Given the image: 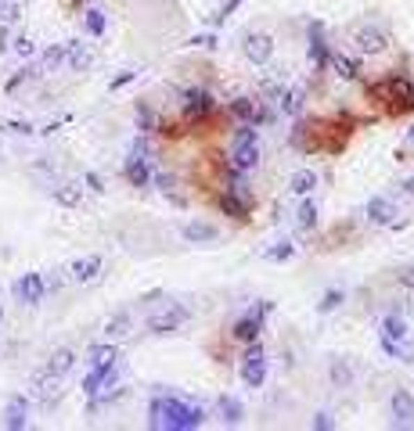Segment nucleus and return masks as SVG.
Listing matches in <instances>:
<instances>
[{
	"instance_id": "obj_26",
	"label": "nucleus",
	"mask_w": 414,
	"mask_h": 431,
	"mask_svg": "<svg viewBox=\"0 0 414 431\" xmlns=\"http://www.w3.org/2000/svg\"><path fill=\"white\" fill-rule=\"evenodd\" d=\"M296 223H299V230H314L317 227V205L303 194V202H299V209H296Z\"/></svg>"
},
{
	"instance_id": "obj_18",
	"label": "nucleus",
	"mask_w": 414,
	"mask_h": 431,
	"mask_svg": "<svg viewBox=\"0 0 414 431\" xmlns=\"http://www.w3.org/2000/svg\"><path fill=\"white\" fill-rule=\"evenodd\" d=\"M26 414H29V402H26L22 396H11L8 406H4V428H8V431H22V428L29 424Z\"/></svg>"
},
{
	"instance_id": "obj_8",
	"label": "nucleus",
	"mask_w": 414,
	"mask_h": 431,
	"mask_svg": "<svg viewBox=\"0 0 414 431\" xmlns=\"http://www.w3.org/2000/svg\"><path fill=\"white\" fill-rule=\"evenodd\" d=\"M389 424L392 428H414V396L407 388H397L389 399Z\"/></svg>"
},
{
	"instance_id": "obj_34",
	"label": "nucleus",
	"mask_w": 414,
	"mask_h": 431,
	"mask_svg": "<svg viewBox=\"0 0 414 431\" xmlns=\"http://www.w3.org/2000/svg\"><path fill=\"white\" fill-rule=\"evenodd\" d=\"M342 298H346V291H342V288L324 291V295H321V302H317V313H324V316H328V313H335V309L342 306Z\"/></svg>"
},
{
	"instance_id": "obj_24",
	"label": "nucleus",
	"mask_w": 414,
	"mask_h": 431,
	"mask_svg": "<svg viewBox=\"0 0 414 431\" xmlns=\"http://www.w3.org/2000/svg\"><path fill=\"white\" fill-rule=\"evenodd\" d=\"M328 377L335 381V388H349L353 384V366H349V359H331V366H328Z\"/></svg>"
},
{
	"instance_id": "obj_4",
	"label": "nucleus",
	"mask_w": 414,
	"mask_h": 431,
	"mask_svg": "<svg viewBox=\"0 0 414 431\" xmlns=\"http://www.w3.org/2000/svg\"><path fill=\"white\" fill-rule=\"evenodd\" d=\"M241 381L248 388H260L266 381V356L260 349V338L245 345V356H241Z\"/></svg>"
},
{
	"instance_id": "obj_43",
	"label": "nucleus",
	"mask_w": 414,
	"mask_h": 431,
	"mask_svg": "<svg viewBox=\"0 0 414 431\" xmlns=\"http://www.w3.org/2000/svg\"><path fill=\"white\" fill-rule=\"evenodd\" d=\"M314 428L317 431H328V428H335V421H331V414H317L314 417Z\"/></svg>"
},
{
	"instance_id": "obj_19",
	"label": "nucleus",
	"mask_w": 414,
	"mask_h": 431,
	"mask_svg": "<svg viewBox=\"0 0 414 431\" xmlns=\"http://www.w3.org/2000/svg\"><path fill=\"white\" fill-rule=\"evenodd\" d=\"M69 273H72L76 284H90V280H97V273H101V255H83V259H76V263L69 266Z\"/></svg>"
},
{
	"instance_id": "obj_5",
	"label": "nucleus",
	"mask_w": 414,
	"mask_h": 431,
	"mask_svg": "<svg viewBox=\"0 0 414 431\" xmlns=\"http://www.w3.org/2000/svg\"><path fill=\"white\" fill-rule=\"evenodd\" d=\"M274 309V302H260V306L253 309V313H245L234 327H231V338L234 341H241V345H248V341H256L260 338V331H263V320H266V313Z\"/></svg>"
},
{
	"instance_id": "obj_1",
	"label": "nucleus",
	"mask_w": 414,
	"mask_h": 431,
	"mask_svg": "<svg viewBox=\"0 0 414 431\" xmlns=\"http://www.w3.org/2000/svg\"><path fill=\"white\" fill-rule=\"evenodd\" d=\"M205 421V409L195 402H184L177 396H155L148 406V424L166 431H191Z\"/></svg>"
},
{
	"instance_id": "obj_3",
	"label": "nucleus",
	"mask_w": 414,
	"mask_h": 431,
	"mask_svg": "<svg viewBox=\"0 0 414 431\" xmlns=\"http://www.w3.org/2000/svg\"><path fill=\"white\" fill-rule=\"evenodd\" d=\"M188 316H191L188 306H180V302H166L159 313L148 316V331H152V334H170V331L184 327V323H188Z\"/></svg>"
},
{
	"instance_id": "obj_31",
	"label": "nucleus",
	"mask_w": 414,
	"mask_h": 431,
	"mask_svg": "<svg viewBox=\"0 0 414 431\" xmlns=\"http://www.w3.org/2000/svg\"><path fill=\"white\" fill-rule=\"evenodd\" d=\"M231 115L253 126V115H256V101H253V97H234V101H231Z\"/></svg>"
},
{
	"instance_id": "obj_44",
	"label": "nucleus",
	"mask_w": 414,
	"mask_h": 431,
	"mask_svg": "<svg viewBox=\"0 0 414 431\" xmlns=\"http://www.w3.org/2000/svg\"><path fill=\"white\" fill-rule=\"evenodd\" d=\"M134 76H137V72H134V69H127V72H119V76H116V79H112V90H119V86H127V83H130V79H134Z\"/></svg>"
},
{
	"instance_id": "obj_6",
	"label": "nucleus",
	"mask_w": 414,
	"mask_h": 431,
	"mask_svg": "<svg viewBox=\"0 0 414 431\" xmlns=\"http://www.w3.org/2000/svg\"><path fill=\"white\" fill-rule=\"evenodd\" d=\"M216 209L227 216V220H234V223H248V220H253V198H245V194H238L231 187H223L216 194Z\"/></svg>"
},
{
	"instance_id": "obj_13",
	"label": "nucleus",
	"mask_w": 414,
	"mask_h": 431,
	"mask_svg": "<svg viewBox=\"0 0 414 431\" xmlns=\"http://www.w3.org/2000/svg\"><path fill=\"white\" fill-rule=\"evenodd\" d=\"M260 165V140H245V144H234V151H231V169L234 172H253Z\"/></svg>"
},
{
	"instance_id": "obj_21",
	"label": "nucleus",
	"mask_w": 414,
	"mask_h": 431,
	"mask_svg": "<svg viewBox=\"0 0 414 431\" xmlns=\"http://www.w3.org/2000/svg\"><path fill=\"white\" fill-rule=\"evenodd\" d=\"M130 327H134V316H130L127 309H119L116 316L105 320V338H112V341H116V338H127Z\"/></svg>"
},
{
	"instance_id": "obj_48",
	"label": "nucleus",
	"mask_w": 414,
	"mask_h": 431,
	"mask_svg": "<svg viewBox=\"0 0 414 431\" xmlns=\"http://www.w3.org/2000/svg\"><path fill=\"white\" fill-rule=\"evenodd\" d=\"M8 43H11V36H8V26L0 29V51H8Z\"/></svg>"
},
{
	"instance_id": "obj_49",
	"label": "nucleus",
	"mask_w": 414,
	"mask_h": 431,
	"mask_svg": "<svg viewBox=\"0 0 414 431\" xmlns=\"http://www.w3.org/2000/svg\"><path fill=\"white\" fill-rule=\"evenodd\" d=\"M404 190H407L411 198H414V177H407V180H404Z\"/></svg>"
},
{
	"instance_id": "obj_11",
	"label": "nucleus",
	"mask_w": 414,
	"mask_h": 431,
	"mask_svg": "<svg viewBox=\"0 0 414 431\" xmlns=\"http://www.w3.org/2000/svg\"><path fill=\"white\" fill-rule=\"evenodd\" d=\"M44 291H47V284H44L40 273H22L15 280V298L26 302V306H40V302H44Z\"/></svg>"
},
{
	"instance_id": "obj_7",
	"label": "nucleus",
	"mask_w": 414,
	"mask_h": 431,
	"mask_svg": "<svg viewBox=\"0 0 414 431\" xmlns=\"http://www.w3.org/2000/svg\"><path fill=\"white\" fill-rule=\"evenodd\" d=\"M213 115H216V101L209 90H184V119L191 126L213 119Z\"/></svg>"
},
{
	"instance_id": "obj_35",
	"label": "nucleus",
	"mask_w": 414,
	"mask_h": 431,
	"mask_svg": "<svg viewBox=\"0 0 414 431\" xmlns=\"http://www.w3.org/2000/svg\"><path fill=\"white\" fill-rule=\"evenodd\" d=\"M281 112H288V115L299 119V112H303V94H299V90H285V94H281Z\"/></svg>"
},
{
	"instance_id": "obj_51",
	"label": "nucleus",
	"mask_w": 414,
	"mask_h": 431,
	"mask_svg": "<svg viewBox=\"0 0 414 431\" xmlns=\"http://www.w3.org/2000/svg\"><path fill=\"white\" fill-rule=\"evenodd\" d=\"M65 4H69V8H79V4H83V0H65Z\"/></svg>"
},
{
	"instance_id": "obj_30",
	"label": "nucleus",
	"mask_w": 414,
	"mask_h": 431,
	"mask_svg": "<svg viewBox=\"0 0 414 431\" xmlns=\"http://www.w3.org/2000/svg\"><path fill=\"white\" fill-rule=\"evenodd\" d=\"M61 61H65V43H51V47L44 51V58H40V69H44V72H54Z\"/></svg>"
},
{
	"instance_id": "obj_15",
	"label": "nucleus",
	"mask_w": 414,
	"mask_h": 431,
	"mask_svg": "<svg viewBox=\"0 0 414 431\" xmlns=\"http://www.w3.org/2000/svg\"><path fill=\"white\" fill-rule=\"evenodd\" d=\"M382 338H385V341H400V345H411V323H407L400 313H389V316H382Z\"/></svg>"
},
{
	"instance_id": "obj_38",
	"label": "nucleus",
	"mask_w": 414,
	"mask_h": 431,
	"mask_svg": "<svg viewBox=\"0 0 414 431\" xmlns=\"http://www.w3.org/2000/svg\"><path fill=\"white\" fill-rule=\"evenodd\" d=\"M188 43H191V47H202V51H213V47H216L220 40H216L213 33H202V36H191Z\"/></svg>"
},
{
	"instance_id": "obj_39",
	"label": "nucleus",
	"mask_w": 414,
	"mask_h": 431,
	"mask_svg": "<svg viewBox=\"0 0 414 431\" xmlns=\"http://www.w3.org/2000/svg\"><path fill=\"white\" fill-rule=\"evenodd\" d=\"M152 180H155V187H159L162 194H173V184H177V180H173V172H155Z\"/></svg>"
},
{
	"instance_id": "obj_37",
	"label": "nucleus",
	"mask_w": 414,
	"mask_h": 431,
	"mask_svg": "<svg viewBox=\"0 0 414 431\" xmlns=\"http://www.w3.org/2000/svg\"><path fill=\"white\" fill-rule=\"evenodd\" d=\"M54 198H58L61 205H69V209H72V205H79V187H76V184H65V187H58V190H54Z\"/></svg>"
},
{
	"instance_id": "obj_14",
	"label": "nucleus",
	"mask_w": 414,
	"mask_h": 431,
	"mask_svg": "<svg viewBox=\"0 0 414 431\" xmlns=\"http://www.w3.org/2000/svg\"><path fill=\"white\" fill-rule=\"evenodd\" d=\"M33 392H36V399L44 402V406L58 402V399H61V377L51 374V371H44V374H40V377L33 381Z\"/></svg>"
},
{
	"instance_id": "obj_33",
	"label": "nucleus",
	"mask_w": 414,
	"mask_h": 431,
	"mask_svg": "<svg viewBox=\"0 0 414 431\" xmlns=\"http://www.w3.org/2000/svg\"><path fill=\"white\" fill-rule=\"evenodd\" d=\"M292 255H296V245L292 241H278V245H271V248L263 252L266 263H285V259H292Z\"/></svg>"
},
{
	"instance_id": "obj_46",
	"label": "nucleus",
	"mask_w": 414,
	"mask_h": 431,
	"mask_svg": "<svg viewBox=\"0 0 414 431\" xmlns=\"http://www.w3.org/2000/svg\"><path fill=\"white\" fill-rule=\"evenodd\" d=\"M18 15H22V8H18V4H8L4 8V22H8V26H11V22H18Z\"/></svg>"
},
{
	"instance_id": "obj_32",
	"label": "nucleus",
	"mask_w": 414,
	"mask_h": 431,
	"mask_svg": "<svg viewBox=\"0 0 414 431\" xmlns=\"http://www.w3.org/2000/svg\"><path fill=\"white\" fill-rule=\"evenodd\" d=\"M83 26H87V33H90V36H105L109 18H105V11H101V8H90V11H87V18H83Z\"/></svg>"
},
{
	"instance_id": "obj_10",
	"label": "nucleus",
	"mask_w": 414,
	"mask_h": 431,
	"mask_svg": "<svg viewBox=\"0 0 414 431\" xmlns=\"http://www.w3.org/2000/svg\"><path fill=\"white\" fill-rule=\"evenodd\" d=\"M241 51H245V58L253 65H266L274 58V36L271 33H248L245 43H241Z\"/></svg>"
},
{
	"instance_id": "obj_23",
	"label": "nucleus",
	"mask_w": 414,
	"mask_h": 431,
	"mask_svg": "<svg viewBox=\"0 0 414 431\" xmlns=\"http://www.w3.org/2000/svg\"><path fill=\"white\" fill-rule=\"evenodd\" d=\"M72 366H76V352H72V349H54L51 359H47V371L58 374V377H65Z\"/></svg>"
},
{
	"instance_id": "obj_27",
	"label": "nucleus",
	"mask_w": 414,
	"mask_h": 431,
	"mask_svg": "<svg viewBox=\"0 0 414 431\" xmlns=\"http://www.w3.org/2000/svg\"><path fill=\"white\" fill-rule=\"evenodd\" d=\"M310 51H314L317 69H324V65H328V47H324V40H321V26H317V22H310Z\"/></svg>"
},
{
	"instance_id": "obj_20",
	"label": "nucleus",
	"mask_w": 414,
	"mask_h": 431,
	"mask_svg": "<svg viewBox=\"0 0 414 431\" xmlns=\"http://www.w3.org/2000/svg\"><path fill=\"white\" fill-rule=\"evenodd\" d=\"M364 212H367V220H371V223H379V227H389V223H392V216H397V209H392L389 198H371Z\"/></svg>"
},
{
	"instance_id": "obj_36",
	"label": "nucleus",
	"mask_w": 414,
	"mask_h": 431,
	"mask_svg": "<svg viewBox=\"0 0 414 431\" xmlns=\"http://www.w3.org/2000/svg\"><path fill=\"white\" fill-rule=\"evenodd\" d=\"M382 349H385L392 359H404V363L414 359V349H411V345H400V341H385V338H382Z\"/></svg>"
},
{
	"instance_id": "obj_28",
	"label": "nucleus",
	"mask_w": 414,
	"mask_h": 431,
	"mask_svg": "<svg viewBox=\"0 0 414 431\" xmlns=\"http://www.w3.org/2000/svg\"><path fill=\"white\" fill-rule=\"evenodd\" d=\"M288 187H292V194H299V198H303V194H310V190L317 187V172H314V169H299Z\"/></svg>"
},
{
	"instance_id": "obj_42",
	"label": "nucleus",
	"mask_w": 414,
	"mask_h": 431,
	"mask_svg": "<svg viewBox=\"0 0 414 431\" xmlns=\"http://www.w3.org/2000/svg\"><path fill=\"white\" fill-rule=\"evenodd\" d=\"M397 280H400V284H404L407 291H414V266H404V270L397 273Z\"/></svg>"
},
{
	"instance_id": "obj_47",
	"label": "nucleus",
	"mask_w": 414,
	"mask_h": 431,
	"mask_svg": "<svg viewBox=\"0 0 414 431\" xmlns=\"http://www.w3.org/2000/svg\"><path fill=\"white\" fill-rule=\"evenodd\" d=\"M87 187H90V190H105V180H101L97 172H87Z\"/></svg>"
},
{
	"instance_id": "obj_45",
	"label": "nucleus",
	"mask_w": 414,
	"mask_h": 431,
	"mask_svg": "<svg viewBox=\"0 0 414 431\" xmlns=\"http://www.w3.org/2000/svg\"><path fill=\"white\" fill-rule=\"evenodd\" d=\"M238 4H241V0H227V4H223V8H220V15H216V18H213V22H216V26H220V22H223V18H227V15H231V11H234V8H238Z\"/></svg>"
},
{
	"instance_id": "obj_2",
	"label": "nucleus",
	"mask_w": 414,
	"mask_h": 431,
	"mask_svg": "<svg viewBox=\"0 0 414 431\" xmlns=\"http://www.w3.org/2000/svg\"><path fill=\"white\" fill-rule=\"evenodd\" d=\"M367 94L375 97V101H382L389 115L414 112V83L407 76H385L379 86H371Z\"/></svg>"
},
{
	"instance_id": "obj_9",
	"label": "nucleus",
	"mask_w": 414,
	"mask_h": 431,
	"mask_svg": "<svg viewBox=\"0 0 414 431\" xmlns=\"http://www.w3.org/2000/svg\"><path fill=\"white\" fill-rule=\"evenodd\" d=\"M122 172H127V180L134 187H148L152 184V169H148V155H144V140L134 144V151H130L127 165H122Z\"/></svg>"
},
{
	"instance_id": "obj_22",
	"label": "nucleus",
	"mask_w": 414,
	"mask_h": 431,
	"mask_svg": "<svg viewBox=\"0 0 414 431\" xmlns=\"http://www.w3.org/2000/svg\"><path fill=\"white\" fill-rule=\"evenodd\" d=\"M116 359H119V349H116L112 341L94 345V349H90V366H97V371H109V366H116Z\"/></svg>"
},
{
	"instance_id": "obj_17",
	"label": "nucleus",
	"mask_w": 414,
	"mask_h": 431,
	"mask_svg": "<svg viewBox=\"0 0 414 431\" xmlns=\"http://www.w3.org/2000/svg\"><path fill=\"white\" fill-rule=\"evenodd\" d=\"M180 237H184V241H191V245H205V241H216L220 230L213 223H205V220H191V223L180 227Z\"/></svg>"
},
{
	"instance_id": "obj_16",
	"label": "nucleus",
	"mask_w": 414,
	"mask_h": 431,
	"mask_svg": "<svg viewBox=\"0 0 414 431\" xmlns=\"http://www.w3.org/2000/svg\"><path fill=\"white\" fill-rule=\"evenodd\" d=\"M65 65H69L72 72H87L90 65H94V54H90V47H87V43L69 40V43H65Z\"/></svg>"
},
{
	"instance_id": "obj_52",
	"label": "nucleus",
	"mask_w": 414,
	"mask_h": 431,
	"mask_svg": "<svg viewBox=\"0 0 414 431\" xmlns=\"http://www.w3.org/2000/svg\"><path fill=\"white\" fill-rule=\"evenodd\" d=\"M0 320H4V306H0Z\"/></svg>"
},
{
	"instance_id": "obj_29",
	"label": "nucleus",
	"mask_w": 414,
	"mask_h": 431,
	"mask_svg": "<svg viewBox=\"0 0 414 431\" xmlns=\"http://www.w3.org/2000/svg\"><path fill=\"white\" fill-rule=\"evenodd\" d=\"M220 417H223V424H231V428L241 424V417H245V414H241V402L231 399V396H223V399H220Z\"/></svg>"
},
{
	"instance_id": "obj_25",
	"label": "nucleus",
	"mask_w": 414,
	"mask_h": 431,
	"mask_svg": "<svg viewBox=\"0 0 414 431\" xmlns=\"http://www.w3.org/2000/svg\"><path fill=\"white\" fill-rule=\"evenodd\" d=\"M328 65L335 69L342 79H360V69H357V61H349L346 54H339V51H331L328 54Z\"/></svg>"
},
{
	"instance_id": "obj_50",
	"label": "nucleus",
	"mask_w": 414,
	"mask_h": 431,
	"mask_svg": "<svg viewBox=\"0 0 414 431\" xmlns=\"http://www.w3.org/2000/svg\"><path fill=\"white\" fill-rule=\"evenodd\" d=\"M407 144L414 147V122H411V129H407Z\"/></svg>"
},
{
	"instance_id": "obj_40",
	"label": "nucleus",
	"mask_w": 414,
	"mask_h": 431,
	"mask_svg": "<svg viewBox=\"0 0 414 431\" xmlns=\"http://www.w3.org/2000/svg\"><path fill=\"white\" fill-rule=\"evenodd\" d=\"M29 76H33V69H22V72H15V76L8 79V86H4V90H8V94H15V90H18V86H22V83H26Z\"/></svg>"
},
{
	"instance_id": "obj_12",
	"label": "nucleus",
	"mask_w": 414,
	"mask_h": 431,
	"mask_svg": "<svg viewBox=\"0 0 414 431\" xmlns=\"http://www.w3.org/2000/svg\"><path fill=\"white\" fill-rule=\"evenodd\" d=\"M353 43H357V51L360 54H382L385 47H389V36L382 33V29H375V26H357L353 29Z\"/></svg>"
},
{
	"instance_id": "obj_41",
	"label": "nucleus",
	"mask_w": 414,
	"mask_h": 431,
	"mask_svg": "<svg viewBox=\"0 0 414 431\" xmlns=\"http://www.w3.org/2000/svg\"><path fill=\"white\" fill-rule=\"evenodd\" d=\"M15 51H18V58H33V51H36V43L33 40H15Z\"/></svg>"
}]
</instances>
